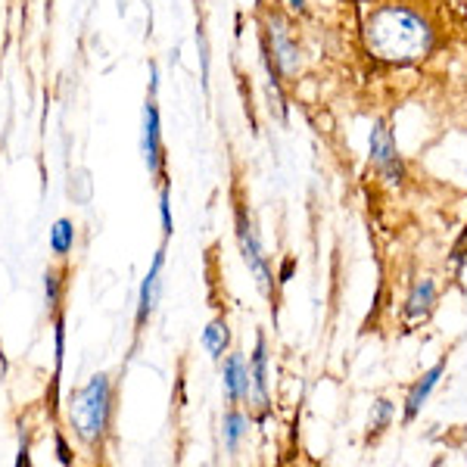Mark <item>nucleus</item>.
Instances as JSON below:
<instances>
[{"label":"nucleus","instance_id":"1","mask_svg":"<svg viewBox=\"0 0 467 467\" xmlns=\"http://www.w3.org/2000/svg\"><path fill=\"white\" fill-rule=\"evenodd\" d=\"M436 32L431 19L405 4L378 6L365 22V44L383 63H418L431 57Z\"/></svg>","mask_w":467,"mask_h":467},{"label":"nucleus","instance_id":"2","mask_svg":"<svg viewBox=\"0 0 467 467\" xmlns=\"http://www.w3.org/2000/svg\"><path fill=\"white\" fill-rule=\"evenodd\" d=\"M109 414H112V387L107 374H94L78 393L72 396L69 405V420L78 433L81 442L97 446V442L107 436L109 427Z\"/></svg>","mask_w":467,"mask_h":467},{"label":"nucleus","instance_id":"3","mask_svg":"<svg viewBox=\"0 0 467 467\" xmlns=\"http://www.w3.org/2000/svg\"><path fill=\"white\" fill-rule=\"evenodd\" d=\"M150 100L144 107V134H140V150H144V162L150 175L162 178V122H160V107H156V69H150Z\"/></svg>","mask_w":467,"mask_h":467},{"label":"nucleus","instance_id":"4","mask_svg":"<svg viewBox=\"0 0 467 467\" xmlns=\"http://www.w3.org/2000/svg\"><path fill=\"white\" fill-rule=\"evenodd\" d=\"M237 237H240V250H244V259L253 271L255 284L262 287V293H268L271 290L268 259H265V253H262V244H259V237H255V228H253V222L244 206L237 209Z\"/></svg>","mask_w":467,"mask_h":467},{"label":"nucleus","instance_id":"5","mask_svg":"<svg viewBox=\"0 0 467 467\" xmlns=\"http://www.w3.org/2000/svg\"><path fill=\"white\" fill-rule=\"evenodd\" d=\"M371 162H374V169L383 171V175L393 178V181L399 178V171H402L393 131H389L387 122H374V128H371Z\"/></svg>","mask_w":467,"mask_h":467},{"label":"nucleus","instance_id":"6","mask_svg":"<svg viewBox=\"0 0 467 467\" xmlns=\"http://www.w3.org/2000/svg\"><path fill=\"white\" fill-rule=\"evenodd\" d=\"M222 378H224V389H228L231 402H244V399H250L253 378H250V365H246L244 356H237V352H234V356L224 358Z\"/></svg>","mask_w":467,"mask_h":467},{"label":"nucleus","instance_id":"7","mask_svg":"<svg viewBox=\"0 0 467 467\" xmlns=\"http://www.w3.org/2000/svg\"><path fill=\"white\" fill-rule=\"evenodd\" d=\"M162 265H165V250L156 253L153 265H150L144 284H140V296H138V324H144L153 315L156 303H160L162 293Z\"/></svg>","mask_w":467,"mask_h":467},{"label":"nucleus","instance_id":"8","mask_svg":"<svg viewBox=\"0 0 467 467\" xmlns=\"http://www.w3.org/2000/svg\"><path fill=\"white\" fill-rule=\"evenodd\" d=\"M271 44H275V57H277V66H281L284 72H296L299 69V54H296V47L290 44V37L287 32H284V26L277 19H271Z\"/></svg>","mask_w":467,"mask_h":467},{"label":"nucleus","instance_id":"9","mask_svg":"<svg viewBox=\"0 0 467 467\" xmlns=\"http://www.w3.org/2000/svg\"><path fill=\"white\" fill-rule=\"evenodd\" d=\"M250 378H253V389L259 393L262 405H265L268 402V349L262 337H259V343H255V352L250 358Z\"/></svg>","mask_w":467,"mask_h":467},{"label":"nucleus","instance_id":"10","mask_svg":"<svg viewBox=\"0 0 467 467\" xmlns=\"http://www.w3.org/2000/svg\"><path fill=\"white\" fill-rule=\"evenodd\" d=\"M442 371H446V365L440 361V365L431 368L424 378L414 383V389H411V396H409V409H405V418H414V414L420 411V405H424V399L433 393V387H436V380L442 378Z\"/></svg>","mask_w":467,"mask_h":467},{"label":"nucleus","instance_id":"11","mask_svg":"<svg viewBox=\"0 0 467 467\" xmlns=\"http://www.w3.org/2000/svg\"><path fill=\"white\" fill-rule=\"evenodd\" d=\"M202 346L213 358H222L231 346V327L228 321H213L206 330H202Z\"/></svg>","mask_w":467,"mask_h":467},{"label":"nucleus","instance_id":"12","mask_svg":"<svg viewBox=\"0 0 467 467\" xmlns=\"http://www.w3.org/2000/svg\"><path fill=\"white\" fill-rule=\"evenodd\" d=\"M50 250H54L59 259L75 250V224L69 218H59L54 228H50Z\"/></svg>","mask_w":467,"mask_h":467},{"label":"nucleus","instance_id":"13","mask_svg":"<svg viewBox=\"0 0 467 467\" xmlns=\"http://www.w3.org/2000/svg\"><path fill=\"white\" fill-rule=\"evenodd\" d=\"M222 431H224V449L228 451H237L240 449V440H244V433H246V418L240 411H228L224 414V424H222Z\"/></svg>","mask_w":467,"mask_h":467},{"label":"nucleus","instance_id":"14","mask_svg":"<svg viewBox=\"0 0 467 467\" xmlns=\"http://www.w3.org/2000/svg\"><path fill=\"white\" fill-rule=\"evenodd\" d=\"M433 296H436L433 281H420L418 287H414L411 299H409V318H420V315H427V312H431Z\"/></svg>","mask_w":467,"mask_h":467},{"label":"nucleus","instance_id":"15","mask_svg":"<svg viewBox=\"0 0 467 467\" xmlns=\"http://www.w3.org/2000/svg\"><path fill=\"white\" fill-rule=\"evenodd\" d=\"M389 418H393V405L387 402V399H380L378 405H374L371 411V424H368V431H371V436H380L383 431L389 427Z\"/></svg>","mask_w":467,"mask_h":467},{"label":"nucleus","instance_id":"16","mask_svg":"<svg viewBox=\"0 0 467 467\" xmlns=\"http://www.w3.org/2000/svg\"><path fill=\"white\" fill-rule=\"evenodd\" d=\"M160 215H162V237L169 240L175 224H171V187L165 184V178H162V191H160Z\"/></svg>","mask_w":467,"mask_h":467},{"label":"nucleus","instance_id":"17","mask_svg":"<svg viewBox=\"0 0 467 467\" xmlns=\"http://www.w3.org/2000/svg\"><path fill=\"white\" fill-rule=\"evenodd\" d=\"M44 296H47L50 312H57L59 296H63V293H59V275H57V271H47V275H44Z\"/></svg>","mask_w":467,"mask_h":467},{"label":"nucleus","instance_id":"18","mask_svg":"<svg viewBox=\"0 0 467 467\" xmlns=\"http://www.w3.org/2000/svg\"><path fill=\"white\" fill-rule=\"evenodd\" d=\"M57 455H59V464H72V451L66 446L63 436H57Z\"/></svg>","mask_w":467,"mask_h":467},{"label":"nucleus","instance_id":"19","mask_svg":"<svg viewBox=\"0 0 467 467\" xmlns=\"http://www.w3.org/2000/svg\"><path fill=\"white\" fill-rule=\"evenodd\" d=\"M6 374V361H4V349H0V378Z\"/></svg>","mask_w":467,"mask_h":467},{"label":"nucleus","instance_id":"20","mask_svg":"<svg viewBox=\"0 0 467 467\" xmlns=\"http://www.w3.org/2000/svg\"><path fill=\"white\" fill-rule=\"evenodd\" d=\"M290 6H293V10H303L306 4H303V0H290Z\"/></svg>","mask_w":467,"mask_h":467}]
</instances>
